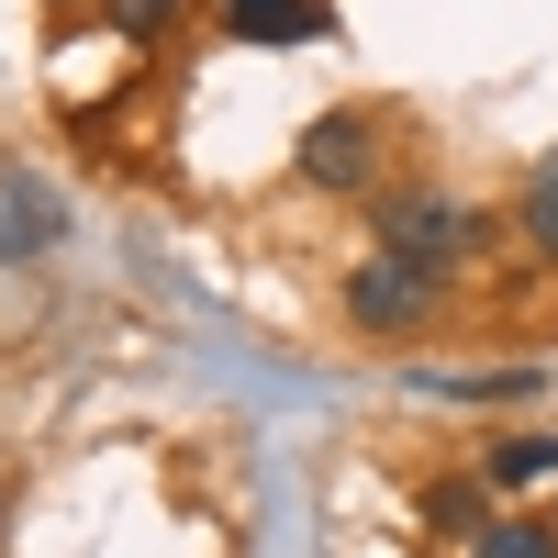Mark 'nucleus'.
<instances>
[{"mask_svg": "<svg viewBox=\"0 0 558 558\" xmlns=\"http://www.w3.org/2000/svg\"><path fill=\"white\" fill-rule=\"evenodd\" d=\"M368 223H380L391 257H425V268H470V257H492V235H502L481 202H447V191H380Z\"/></svg>", "mask_w": 558, "mask_h": 558, "instance_id": "nucleus-1", "label": "nucleus"}, {"mask_svg": "<svg viewBox=\"0 0 558 558\" xmlns=\"http://www.w3.org/2000/svg\"><path fill=\"white\" fill-rule=\"evenodd\" d=\"M436 291H447V268H425V257H368L357 279H347V324L357 336H402V324H425L436 313Z\"/></svg>", "mask_w": 558, "mask_h": 558, "instance_id": "nucleus-2", "label": "nucleus"}, {"mask_svg": "<svg viewBox=\"0 0 558 558\" xmlns=\"http://www.w3.org/2000/svg\"><path fill=\"white\" fill-rule=\"evenodd\" d=\"M302 179H313V191H368V179H380V112L302 123Z\"/></svg>", "mask_w": 558, "mask_h": 558, "instance_id": "nucleus-3", "label": "nucleus"}, {"mask_svg": "<svg viewBox=\"0 0 558 558\" xmlns=\"http://www.w3.org/2000/svg\"><path fill=\"white\" fill-rule=\"evenodd\" d=\"M223 34L235 45H324L336 0H223Z\"/></svg>", "mask_w": 558, "mask_h": 558, "instance_id": "nucleus-4", "label": "nucleus"}, {"mask_svg": "<svg viewBox=\"0 0 558 558\" xmlns=\"http://www.w3.org/2000/svg\"><path fill=\"white\" fill-rule=\"evenodd\" d=\"M425 525H436V536H481V525H492V481H436V492H425Z\"/></svg>", "mask_w": 558, "mask_h": 558, "instance_id": "nucleus-5", "label": "nucleus"}, {"mask_svg": "<svg viewBox=\"0 0 558 558\" xmlns=\"http://www.w3.org/2000/svg\"><path fill=\"white\" fill-rule=\"evenodd\" d=\"M558 470V436H502L492 458H481V481H502V492H525V481H547Z\"/></svg>", "mask_w": 558, "mask_h": 558, "instance_id": "nucleus-6", "label": "nucleus"}, {"mask_svg": "<svg viewBox=\"0 0 558 558\" xmlns=\"http://www.w3.org/2000/svg\"><path fill=\"white\" fill-rule=\"evenodd\" d=\"M514 223H525V246H536V257H558V157H536V179H525Z\"/></svg>", "mask_w": 558, "mask_h": 558, "instance_id": "nucleus-7", "label": "nucleus"}, {"mask_svg": "<svg viewBox=\"0 0 558 558\" xmlns=\"http://www.w3.org/2000/svg\"><path fill=\"white\" fill-rule=\"evenodd\" d=\"M470 558H558V525H536V514L481 525V536H470Z\"/></svg>", "mask_w": 558, "mask_h": 558, "instance_id": "nucleus-8", "label": "nucleus"}, {"mask_svg": "<svg viewBox=\"0 0 558 558\" xmlns=\"http://www.w3.org/2000/svg\"><path fill=\"white\" fill-rule=\"evenodd\" d=\"M458 402H525L536 391V368H470V380H447Z\"/></svg>", "mask_w": 558, "mask_h": 558, "instance_id": "nucleus-9", "label": "nucleus"}, {"mask_svg": "<svg viewBox=\"0 0 558 558\" xmlns=\"http://www.w3.org/2000/svg\"><path fill=\"white\" fill-rule=\"evenodd\" d=\"M179 23V0H112V34H134V45H157Z\"/></svg>", "mask_w": 558, "mask_h": 558, "instance_id": "nucleus-10", "label": "nucleus"}, {"mask_svg": "<svg viewBox=\"0 0 558 558\" xmlns=\"http://www.w3.org/2000/svg\"><path fill=\"white\" fill-rule=\"evenodd\" d=\"M0 525H12V502H0Z\"/></svg>", "mask_w": 558, "mask_h": 558, "instance_id": "nucleus-11", "label": "nucleus"}]
</instances>
